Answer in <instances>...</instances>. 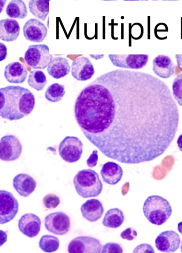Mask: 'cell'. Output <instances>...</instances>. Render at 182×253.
Wrapping results in <instances>:
<instances>
[{"instance_id": "cell-37", "label": "cell", "mask_w": 182, "mask_h": 253, "mask_svg": "<svg viewBox=\"0 0 182 253\" xmlns=\"http://www.w3.org/2000/svg\"><path fill=\"white\" fill-rule=\"evenodd\" d=\"M178 147L179 148L180 150L182 152V134L178 137L177 140Z\"/></svg>"}, {"instance_id": "cell-9", "label": "cell", "mask_w": 182, "mask_h": 253, "mask_svg": "<svg viewBox=\"0 0 182 253\" xmlns=\"http://www.w3.org/2000/svg\"><path fill=\"white\" fill-rule=\"evenodd\" d=\"M22 146L14 135H6L0 141V159L3 161H14L20 157Z\"/></svg>"}, {"instance_id": "cell-29", "label": "cell", "mask_w": 182, "mask_h": 253, "mask_svg": "<svg viewBox=\"0 0 182 253\" xmlns=\"http://www.w3.org/2000/svg\"><path fill=\"white\" fill-rule=\"evenodd\" d=\"M173 93L174 98L179 105L182 106V74L178 75L174 79L173 84Z\"/></svg>"}, {"instance_id": "cell-19", "label": "cell", "mask_w": 182, "mask_h": 253, "mask_svg": "<svg viewBox=\"0 0 182 253\" xmlns=\"http://www.w3.org/2000/svg\"><path fill=\"white\" fill-rule=\"evenodd\" d=\"M83 217L87 221L94 222L99 220L104 213L103 204L97 199H91L84 203L80 208Z\"/></svg>"}, {"instance_id": "cell-21", "label": "cell", "mask_w": 182, "mask_h": 253, "mask_svg": "<svg viewBox=\"0 0 182 253\" xmlns=\"http://www.w3.org/2000/svg\"><path fill=\"white\" fill-rule=\"evenodd\" d=\"M100 174L106 183L114 185L121 180L123 176V170L118 164L109 162L103 166Z\"/></svg>"}, {"instance_id": "cell-13", "label": "cell", "mask_w": 182, "mask_h": 253, "mask_svg": "<svg viewBox=\"0 0 182 253\" xmlns=\"http://www.w3.org/2000/svg\"><path fill=\"white\" fill-rule=\"evenodd\" d=\"M23 31L26 39L34 42H42L47 35V29L45 25L35 18L26 22Z\"/></svg>"}, {"instance_id": "cell-24", "label": "cell", "mask_w": 182, "mask_h": 253, "mask_svg": "<svg viewBox=\"0 0 182 253\" xmlns=\"http://www.w3.org/2000/svg\"><path fill=\"white\" fill-rule=\"evenodd\" d=\"M6 13L9 17L24 19L28 16L27 5L22 0H13L7 5Z\"/></svg>"}, {"instance_id": "cell-6", "label": "cell", "mask_w": 182, "mask_h": 253, "mask_svg": "<svg viewBox=\"0 0 182 253\" xmlns=\"http://www.w3.org/2000/svg\"><path fill=\"white\" fill-rule=\"evenodd\" d=\"M83 148V143L77 137L67 136L59 144V154L67 163H75L81 158Z\"/></svg>"}, {"instance_id": "cell-12", "label": "cell", "mask_w": 182, "mask_h": 253, "mask_svg": "<svg viewBox=\"0 0 182 253\" xmlns=\"http://www.w3.org/2000/svg\"><path fill=\"white\" fill-rule=\"evenodd\" d=\"M155 247L163 253H174L179 249L181 239L178 234L172 230L159 234L155 241Z\"/></svg>"}, {"instance_id": "cell-8", "label": "cell", "mask_w": 182, "mask_h": 253, "mask_svg": "<svg viewBox=\"0 0 182 253\" xmlns=\"http://www.w3.org/2000/svg\"><path fill=\"white\" fill-rule=\"evenodd\" d=\"M109 58L118 68L133 70L143 69L148 61L147 54H110Z\"/></svg>"}, {"instance_id": "cell-16", "label": "cell", "mask_w": 182, "mask_h": 253, "mask_svg": "<svg viewBox=\"0 0 182 253\" xmlns=\"http://www.w3.org/2000/svg\"><path fill=\"white\" fill-rule=\"evenodd\" d=\"M153 70L157 76L167 79L175 72V65L172 59L165 55H159L153 61Z\"/></svg>"}, {"instance_id": "cell-39", "label": "cell", "mask_w": 182, "mask_h": 253, "mask_svg": "<svg viewBox=\"0 0 182 253\" xmlns=\"http://www.w3.org/2000/svg\"><path fill=\"white\" fill-rule=\"evenodd\" d=\"M178 231L182 234V221L180 222L178 225Z\"/></svg>"}, {"instance_id": "cell-11", "label": "cell", "mask_w": 182, "mask_h": 253, "mask_svg": "<svg viewBox=\"0 0 182 253\" xmlns=\"http://www.w3.org/2000/svg\"><path fill=\"white\" fill-rule=\"evenodd\" d=\"M102 245L100 241L88 236H80L70 242L68 252L70 253H102Z\"/></svg>"}, {"instance_id": "cell-33", "label": "cell", "mask_w": 182, "mask_h": 253, "mask_svg": "<svg viewBox=\"0 0 182 253\" xmlns=\"http://www.w3.org/2000/svg\"><path fill=\"white\" fill-rule=\"evenodd\" d=\"M133 253H154V251L153 247L149 244H143L139 245L134 250Z\"/></svg>"}, {"instance_id": "cell-28", "label": "cell", "mask_w": 182, "mask_h": 253, "mask_svg": "<svg viewBox=\"0 0 182 253\" xmlns=\"http://www.w3.org/2000/svg\"><path fill=\"white\" fill-rule=\"evenodd\" d=\"M39 248L44 252L53 253L59 249L60 243L57 237L50 236H43L39 241Z\"/></svg>"}, {"instance_id": "cell-5", "label": "cell", "mask_w": 182, "mask_h": 253, "mask_svg": "<svg viewBox=\"0 0 182 253\" xmlns=\"http://www.w3.org/2000/svg\"><path fill=\"white\" fill-rule=\"evenodd\" d=\"M53 55L49 53V47L46 44L30 46L25 54V61L33 69H45L53 60Z\"/></svg>"}, {"instance_id": "cell-14", "label": "cell", "mask_w": 182, "mask_h": 253, "mask_svg": "<svg viewBox=\"0 0 182 253\" xmlns=\"http://www.w3.org/2000/svg\"><path fill=\"white\" fill-rule=\"evenodd\" d=\"M72 68V76L77 81L90 80L95 74L94 67L87 57L77 58L73 61Z\"/></svg>"}, {"instance_id": "cell-31", "label": "cell", "mask_w": 182, "mask_h": 253, "mask_svg": "<svg viewBox=\"0 0 182 253\" xmlns=\"http://www.w3.org/2000/svg\"><path fill=\"white\" fill-rule=\"evenodd\" d=\"M123 249L120 245L116 243H108L103 247V253H122Z\"/></svg>"}, {"instance_id": "cell-2", "label": "cell", "mask_w": 182, "mask_h": 253, "mask_svg": "<svg viewBox=\"0 0 182 253\" xmlns=\"http://www.w3.org/2000/svg\"><path fill=\"white\" fill-rule=\"evenodd\" d=\"M35 96L28 88L10 85L0 89V116L12 121L28 116L35 109Z\"/></svg>"}, {"instance_id": "cell-36", "label": "cell", "mask_w": 182, "mask_h": 253, "mask_svg": "<svg viewBox=\"0 0 182 253\" xmlns=\"http://www.w3.org/2000/svg\"><path fill=\"white\" fill-rule=\"evenodd\" d=\"M176 58L177 59V65L182 72V54H176Z\"/></svg>"}, {"instance_id": "cell-35", "label": "cell", "mask_w": 182, "mask_h": 253, "mask_svg": "<svg viewBox=\"0 0 182 253\" xmlns=\"http://www.w3.org/2000/svg\"><path fill=\"white\" fill-rule=\"evenodd\" d=\"M0 47H1V54H0V61L4 60L7 56V48L2 43H0Z\"/></svg>"}, {"instance_id": "cell-27", "label": "cell", "mask_w": 182, "mask_h": 253, "mask_svg": "<svg viewBox=\"0 0 182 253\" xmlns=\"http://www.w3.org/2000/svg\"><path fill=\"white\" fill-rule=\"evenodd\" d=\"M65 94L64 85L54 84L47 88L45 92V98L48 101L56 103L61 101Z\"/></svg>"}, {"instance_id": "cell-20", "label": "cell", "mask_w": 182, "mask_h": 253, "mask_svg": "<svg viewBox=\"0 0 182 253\" xmlns=\"http://www.w3.org/2000/svg\"><path fill=\"white\" fill-rule=\"evenodd\" d=\"M20 24L12 18L0 21V39L5 42H13L19 37Z\"/></svg>"}, {"instance_id": "cell-4", "label": "cell", "mask_w": 182, "mask_h": 253, "mask_svg": "<svg viewBox=\"0 0 182 253\" xmlns=\"http://www.w3.org/2000/svg\"><path fill=\"white\" fill-rule=\"evenodd\" d=\"M73 184L77 194L84 199L98 196L103 188L98 173L90 169L79 171L73 178Z\"/></svg>"}, {"instance_id": "cell-3", "label": "cell", "mask_w": 182, "mask_h": 253, "mask_svg": "<svg viewBox=\"0 0 182 253\" xmlns=\"http://www.w3.org/2000/svg\"><path fill=\"white\" fill-rule=\"evenodd\" d=\"M145 216L152 224L160 226L168 220L172 208L168 200L157 195L148 197L144 204Z\"/></svg>"}, {"instance_id": "cell-22", "label": "cell", "mask_w": 182, "mask_h": 253, "mask_svg": "<svg viewBox=\"0 0 182 253\" xmlns=\"http://www.w3.org/2000/svg\"><path fill=\"white\" fill-rule=\"evenodd\" d=\"M71 67L68 59L63 57H55L47 67V72L55 79L68 76L70 72Z\"/></svg>"}, {"instance_id": "cell-30", "label": "cell", "mask_w": 182, "mask_h": 253, "mask_svg": "<svg viewBox=\"0 0 182 253\" xmlns=\"http://www.w3.org/2000/svg\"><path fill=\"white\" fill-rule=\"evenodd\" d=\"M44 206L47 209L53 210L60 204L59 197L54 194H48L43 199Z\"/></svg>"}, {"instance_id": "cell-17", "label": "cell", "mask_w": 182, "mask_h": 253, "mask_svg": "<svg viewBox=\"0 0 182 253\" xmlns=\"http://www.w3.org/2000/svg\"><path fill=\"white\" fill-rule=\"evenodd\" d=\"M13 187L21 196L27 197L35 191L36 182L27 173H20L14 177Z\"/></svg>"}, {"instance_id": "cell-34", "label": "cell", "mask_w": 182, "mask_h": 253, "mask_svg": "<svg viewBox=\"0 0 182 253\" xmlns=\"http://www.w3.org/2000/svg\"><path fill=\"white\" fill-rule=\"evenodd\" d=\"M98 159V151L94 150L87 159V165L88 167H90V168L96 167L97 165Z\"/></svg>"}, {"instance_id": "cell-10", "label": "cell", "mask_w": 182, "mask_h": 253, "mask_svg": "<svg viewBox=\"0 0 182 253\" xmlns=\"http://www.w3.org/2000/svg\"><path fill=\"white\" fill-rule=\"evenodd\" d=\"M44 226L48 231L63 236L70 231V218L68 215L62 211L51 213L44 219Z\"/></svg>"}, {"instance_id": "cell-25", "label": "cell", "mask_w": 182, "mask_h": 253, "mask_svg": "<svg viewBox=\"0 0 182 253\" xmlns=\"http://www.w3.org/2000/svg\"><path fill=\"white\" fill-rule=\"evenodd\" d=\"M31 12L42 21L46 20L49 13V0H31L29 3Z\"/></svg>"}, {"instance_id": "cell-38", "label": "cell", "mask_w": 182, "mask_h": 253, "mask_svg": "<svg viewBox=\"0 0 182 253\" xmlns=\"http://www.w3.org/2000/svg\"><path fill=\"white\" fill-rule=\"evenodd\" d=\"M90 56L91 57H92L94 59H102V58L104 57V56H105V55H90Z\"/></svg>"}, {"instance_id": "cell-32", "label": "cell", "mask_w": 182, "mask_h": 253, "mask_svg": "<svg viewBox=\"0 0 182 253\" xmlns=\"http://www.w3.org/2000/svg\"><path fill=\"white\" fill-rule=\"evenodd\" d=\"M120 236L123 240L133 241L137 237V233L136 230L132 228H129L124 230V231L121 233Z\"/></svg>"}, {"instance_id": "cell-40", "label": "cell", "mask_w": 182, "mask_h": 253, "mask_svg": "<svg viewBox=\"0 0 182 253\" xmlns=\"http://www.w3.org/2000/svg\"><path fill=\"white\" fill-rule=\"evenodd\" d=\"M181 252L182 253V244H181Z\"/></svg>"}, {"instance_id": "cell-1", "label": "cell", "mask_w": 182, "mask_h": 253, "mask_svg": "<svg viewBox=\"0 0 182 253\" xmlns=\"http://www.w3.org/2000/svg\"><path fill=\"white\" fill-rule=\"evenodd\" d=\"M75 117L87 139L107 157L135 165L159 157L175 138L180 114L163 81L115 70L80 93Z\"/></svg>"}, {"instance_id": "cell-18", "label": "cell", "mask_w": 182, "mask_h": 253, "mask_svg": "<svg viewBox=\"0 0 182 253\" xmlns=\"http://www.w3.org/2000/svg\"><path fill=\"white\" fill-rule=\"evenodd\" d=\"M4 76L9 83L22 84L27 80L28 71L21 63L12 62L5 67Z\"/></svg>"}, {"instance_id": "cell-26", "label": "cell", "mask_w": 182, "mask_h": 253, "mask_svg": "<svg viewBox=\"0 0 182 253\" xmlns=\"http://www.w3.org/2000/svg\"><path fill=\"white\" fill-rule=\"evenodd\" d=\"M28 83L36 90L42 91L47 83L46 76L42 71H32L29 74Z\"/></svg>"}, {"instance_id": "cell-23", "label": "cell", "mask_w": 182, "mask_h": 253, "mask_svg": "<svg viewBox=\"0 0 182 253\" xmlns=\"http://www.w3.org/2000/svg\"><path fill=\"white\" fill-rule=\"evenodd\" d=\"M123 212L118 208H113L107 211L103 220V225L107 228H119L124 221Z\"/></svg>"}, {"instance_id": "cell-15", "label": "cell", "mask_w": 182, "mask_h": 253, "mask_svg": "<svg viewBox=\"0 0 182 253\" xmlns=\"http://www.w3.org/2000/svg\"><path fill=\"white\" fill-rule=\"evenodd\" d=\"M41 221L35 214L27 213L22 215L18 221V228L22 233L29 238H34L39 234Z\"/></svg>"}, {"instance_id": "cell-7", "label": "cell", "mask_w": 182, "mask_h": 253, "mask_svg": "<svg viewBox=\"0 0 182 253\" xmlns=\"http://www.w3.org/2000/svg\"><path fill=\"white\" fill-rule=\"evenodd\" d=\"M19 210V204L10 192L0 191V224H6L14 219Z\"/></svg>"}]
</instances>
